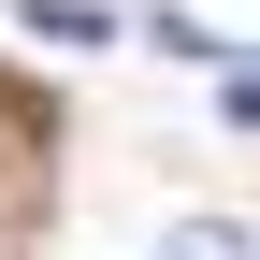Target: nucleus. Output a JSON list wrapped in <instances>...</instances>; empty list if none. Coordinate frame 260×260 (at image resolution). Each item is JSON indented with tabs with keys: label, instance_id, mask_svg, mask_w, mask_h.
Segmentation results:
<instances>
[{
	"label": "nucleus",
	"instance_id": "nucleus-1",
	"mask_svg": "<svg viewBox=\"0 0 260 260\" xmlns=\"http://www.w3.org/2000/svg\"><path fill=\"white\" fill-rule=\"evenodd\" d=\"M159 260H246V232H232V217H203V232H174Z\"/></svg>",
	"mask_w": 260,
	"mask_h": 260
},
{
	"label": "nucleus",
	"instance_id": "nucleus-2",
	"mask_svg": "<svg viewBox=\"0 0 260 260\" xmlns=\"http://www.w3.org/2000/svg\"><path fill=\"white\" fill-rule=\"evenodd\" d=\"M217 116H232V130H260V58L232 73V102H217Z\"/></svg>",
	"mask_w": 260,
	"mask_h": 260
}]
</instances>
